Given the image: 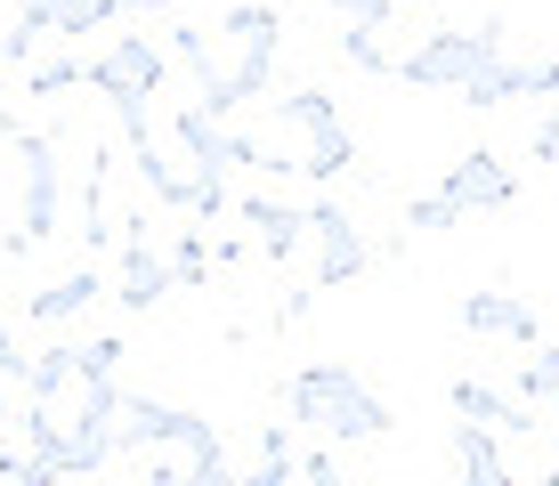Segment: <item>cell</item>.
I'll use <instances>...</instances> for the list:
<instances>
[{
	"mask_svg": "<svg viewBox=\"0 0 559 486\" xmlns=\"http://www.w3.org/2000/svg\"><path fill=\"white\" fill-rule=\"evenodd\" d=\"M284 414L308 422V430H324V438H341V446H365V438H381L390 430V398L381 389H365L341 357H317V365H300L293 381H284Z\"/></svg>",
	"mask_w": 559,
	"mask_h": 486,
	"instance_id": "1",
	"label": "cell"
},
{
	"mask_svg": "<svg viewBox=\"0 0 559 486\" xmlns=\"http://www.w3.org/2000/svg\"><path fill=\"white\" fill-rule=\"evenodd\" d=\"M219 90L195 97V106L211 114V122H227L236 106H252V97H267V73H276V42H284V9H267V0H236V9L219 16Z\"/></svg>",
	"mask_w": 559,
	"mask_h": 486,
	"instance_id": "2",
	"label": "cell"
},
{
	"mask_svg": "<svg viewBox=\"0 0 559 486\" xmlns=\"http://www.w3.org/2000/svg\"><path fill=\"white\" fill-rule=\"evenodd\" d=\"M503 57V16H478V25H454V33H430L421 49L397 57V82L414 90H462L478 66Z\"/></svg>",
	"mask_w": 559,
	"mask_h": 486,
	"instance_id": "3",
	"label": "cell"
},
{
	"mask_svg": "<svg viewBox=\"0 0 559 486\" xmlns=\"http://www.w3.org/2000/svg\"><path fill=\"white\" fill-rule=\"evenodd\" d=\"M146 486H236V471H227V438H219V422L187 405V414L170 422V438L146 454Z\"/></svg>",
	"mask_w": 559,
	"mask_h": 486,
	"instance_id": "4",
	"label": "cell"
},
{
	"mask_svg": "<svg viewBox=\"0 0 559 486\" xmlns=\"http://www.w3.org/2000/svg\"><path fill=\"white\" fill-rule=\"evenodd\" d=\"M170 73V49H154V33H122L114 49L82 57V82L106 97V106H122V97H154Z\"/></svg>",
	"mask_w": 559,
	"mask_h": 486,
	"instance_id": "5",
	"label": "cell"
},
{
	"mask_svg": "<svg viewBox=\"0 0 559 486\" xmlns=\"http://www.w3.org/2000/svg\"><path fill=\"white\" fill-rule=\"evenodd\" d=\"M16 187H25V211H16V236L25 244H49L57 236V203H66V179H57V146L41 139V130L16 122Z\"/></svg>",
	"mask_w": 559,
	"mask_h": 486,
	"instance_id": "6",
	"label": "cell"
},
{
	"mask_svg": "<svg viewBox=\"0 0 559 486\" xmlns=\"http://www.w3.org/2000/svg\"><path fill=\"white\" fill-rule=\"evenodd\" d=\"M114 227H122V276H114V300H122L130 317H146L179 276H170V260L154 251V220H146V211H130V220H114Z\"/></svg>",
	"mask_w": 559,
	"mask_h": 486,
	"instance_id": "7",
	"label": "cell"
},
{
	"mask_svg": "<svg viewBox=\"0 0 559 486\" xmlns=\"http://www.w3.org/2000/svg\"><path fill=\"white\" fill-rule=\"evenodd\" d=\"M308 236H317V292H341V284H357L365 276V236H357V220L341 203H308Z\"/></svg>",
	"mask_w": 559,
	"mask_h": 486,
	"instance_id": "8",
	"label": "cell"
},
{
	"mask_svg": "<svg viewBox=\"0 0 559 486\" xmlns=\"http://www.w3.org/2000/svg\"><path fill=\"white\" fill-rule=\"evenodd\" d=\"M454 324L462 333H478V341H519V348H535L544 341V317H535L527 300H519V292H462L454 300Z\"/></svg>",
	"mask_w": 559,
	"mask_h": 486,
	"instance_id": "9",
	"label": "cell"
},
{
	"mask_svg": "<svg viewBox=\"0 0 559 486\" xmlns=\"http://www.w3.org/2000/svg\"><path fill=\"white\" fill-rule=\"evenodd\" d=\"M447 405H454V422H478V430H495V438H535V430H544V422H535V405L487 389L478 374H462V381L447 389Z\"/></svg>",
	"mask_w": 559,
	"mask_h": 486,
	"instance_id": "10",
	"label": "cell"
},
{
	"mask_svg": "<svg viewBox=\"0 0 559 486\" xmlns=\"http://www.w3.org/2000/svg\"><path fill=\"white\" fill-rule=\"evenodd\" d=\"M438 194H447V203L454 211H503L511 203V170H503V154H487V146H471V154H454V163H447V187H438Z\"/></svg>",
	"mask_w": 559,
	"mask_h": 486,
	"instance_id": "11",
	"label": "cell"
},
{
	"mask_svg": "<svg viewBox=\"0 0 559 486\" xmlns=\"http://www.w3.org/2000/svg\"><path fill=\"white\" fill-rule=\"evenodd\" d=\"M106 292H114V284H106V268H98V260H82L73 276H57L49 292H33V300H25V317H33V324H73L90 300H106Z\"/></svg>",
	"mask_w": 559,
	"mask_h": 486,
	"instance_id": "12",
	"label": "cell"
},
{
	"mask_svg": "<svg viewBox=\"0 0 559 486\" xmlns=\"http://www.w3.org/2000/svg\"><path fill=\"white\" fill-rule=\"evenodd\" d=\"M236 220H243V227H260V251H267L276 268L308 244V211H293V203H267V194H236Z\"/></svg>",
	"mask_w": 559,
	"mask_h": 486,
	"instance_id": "13",
	"label": "cell"
},
{
	"mask_svg": "<svg viewBox=\"0 0 559 486\" xmlns=\"http://www.w3.org/2000/svg\"><path fill=\"white\" fill-rule=\"evenodd\" d=\"M179 414L187 405H170V398H122L114 405V454H154Z\"/></svg>",
	"mask_w": 559,
	"mask_h": 486,
	"instance_id": "14",
	"label": "cell"
},
{
	"mask_svg": "<svg viewBox=\"0 0 559 486\" xmlns=\"http://www.w3.org/2000/svg\"><path fill=\"white\" fill-rule=\"evenodd\" d=\"M454 462H462V486H519V471L503 462V438L478 430V422H454Z\"/></svg>",
	"mask_w": 559,
	"mask_h": 486,
	"instance_id": "15",
	"label": "cell"
},
{
	"mask_svg": "<svg viewBox=\"0 0 559 486\" xmlns=\"http://www.w3.org/2000/svg\"><path fill=\"white\" fill-rule=\"evenodd\" d=\"M300 478V454H293V422H267L260 430V471H243L236 486H293Z\"/></svg>",
	"mask_w": 559,
	"mask_h": 486,
	"instance_id": "16",
	"label": "cell"
},
{
	"mask_svg": "<svg viewBox=\"0 0 559 486\" xmlns=\"http://www.w3.org/2000/svg\"><path fill=\"white\" fill-rule=\"evenodd\" d=\"M511 97H527V66H511V57H495L462 82V106H511Z\"/></svg>",
	"mask_w": 559,
	"mask_h": 486,
	"instance_id": "17",
	"label": "cell"
},
{
	"mask_svg": "<svg viewBox=\"0 0 559 486\" xmlns=\"http://www.w3.org/2000/svg\"><path fill=\"white\" fill-rule=\"evenodd\" d=\"M341 114H333V97L324 90H293V97H276V130H300V139H324Z\"/></svg>",
	"mask_w": 559,
	"mask_h": 486,
	"instance_id": "18",
	"label": "cell"
},
{
	"mask_svg": "<svg viewBox=\"0 0 559 486\" xmlns=\"http://www.w3.org/2000/svg\"><path fill=\"white\" fill-rule=\"evenodd\" d=\"M357 163V139H349V130H324V139H308V154H300V170H308V179H341V170H349Z\"/></svg>",
	"mask_w": 559,
	"mask_h": 486,
	"instance_id": "19",
	"label": "cell"
},
{
	"mask_svg": "<svg viewBox=\"0 0 559 486\" xmlns=\"http://www.w3.org/2000/svg\"><path fill=\"white\" fill-rule=\"evenodd\" d=\"M519 405H559V348H544V357H527L519 365V389H511Z\"/></svg>",
	"mask_w": 559,
	"mask_h": 486,
	"instance_id": "20",
	"label": "cell"
},
{
	"mask_svg": "<svg viewBox=\"0 0 559 486\" xmlns=\"http://www.w3.org/2000/svg\"><path fill=\"white\" fill-rule=\"evenodd\" d=\"M57 90H82V57H33L25 66V97H57Z\"/></svg>",
	"mask_w": 559,
	"mask_h": 486,
	"instance_id": "21",
	"label": "cell"
},
{
	"mask_svg": "<svg viewBox=\"0 0 559 486\" xmlns=\"http://www.w3.org/2000/svg\"><path fill=\"white\" fill-rule=\"evenodd\" d=\"M341 57H349L357 73H397V57L381 49V33H373V25H349V33H341Z\"/></svg>",
	"mask_w": 559,
	"mask_h": 486,
	"instance_id": "22",
	"label": "cell"
},
{
	"mask_svg": "<svg viewBox=\"0 0 559 486\" xmlns=\"http://www.w3.org/2000/svg\"><path fill=\"white\" fill-rule=\"evenodd\" d=\"M462 220H471V211H454L447 194H414V203H406V227H414V236H447V227H462Z\"/></svg>",
	"mask_w": 559,
	"mask_h": 486,
	"instance_id": "23",
	"label": "cell"
},
{
	"mask_svg": "<svg viewBox=\"0 0 559 486\" xmlns=\"http://www.w3.org/2000/svg\"><path fill=\"white\" fill-rule=\"evenodd\" d=\"M170 276H179L187 292H203V276H211V251H203V236H195V227H187V236L170 244Z\"/></svg>",
	"mask_w": 559,
	"mask_h": 486,
	"instance_id": "24",
	"label": "cell"
},
{
	"mask_svg": "<svg viewBox=\"0 0 559 486\" xmlns=\"http://www.w3.org/2000/svg\"><path fill=\"white\" fill-rule=\"evenodd\" d=\"M0 478H16V486H57V478H66V462H57V454H0Z\"/></svg>",
	"mask_w": 559,
	"mask_h": 486,
	"instance_id": "25",
	"label": "cell"
},
{
	"mask_svg": "<svg viewBox=\"0 0 559 486\" xmlns=\"http://www.w3.org/2000/svg\"><path fill=\"white\" fill-rule=\"evenodd\" d=\"M114 0H57V33H98V25H114Z\"/></svg>",
	"mask_w": 559,
	"mask_h": 486,
	"instance_id": "26",
	"label": "cell"
},
{
	"mask_svg": "<svg viewBox=\"0 0 559 486\" xmlns=\"http://www.w3.org/2000/svg\"><path fill=\"white\" fill-rule=\"evenodd\" d=\"M333 16H341V25H390V16H397V0H333Z\"/></svg>",
	"mask_w": 559,
	"mask_h": 486,
	"instance_id": "27",
	"label": "cell"
},
{
	"mask_svg": "<svg viewBox=\"0 0 559 486\" xmlns=\"http://www.w3.org/2000/svg\"><path fill=\"white\" fill-rule=\"evenodd\" d=\"M527 154H535V163H559V114H544V122H535Z\"/></svg>",
	"mask_w": 559,
	"mask_h": 486,
	"instance_id": "28",
	"label": "cell"
},
{
	"mask_svg": "<svg viewBox=\"0 0 559 486\" xmlns=\"http://www.w3.org/2000/svg\"><path fill=\"white\" fill-rule=\"evenodd\" d=\"M300 478H308V486H349V478H341V462H333V454H308V462H300Z\"/></svg>",
	"mask_w": 559,
	"mask_h": 486,
	"instance_id": "29",
	"label": "cell"
},
{
	"mask_svg": "<svg viewBox=\"0 0 559 486\" xmlns=\"http://www.w3.org/2000/svg\"><path fill=\"white\" fill-rule=\"evenodd\" d=\"M308 308H317V292H284V300H276V324H300Z\"/></svg>",
	"mask_w": 559,
	"mask_h": 486,
	"instance_id": "30",
	"label": "cell"
},
{
	"mask_svg": "<svg viewBox=\"0 0 559 486\" xmlns=\"http://www.w3.org/2000/svg\"><path fill=\"white\" fill-rule=\"evenodd\" d=\"M122 16H179V0H114Z\"/></svg>",
	"mask_w": 559,
	"mask_h": 486,
	"instance_id": "31",
	"label": "cell"
},
{
	"mask_svg": "<svg viewBox=\"0 0 559 486\" xmlns=\"http://www.w3.org/2000/svg\"><path fill=\"white\" fill-rule=\"evenodd\" d=\"M535 486H559V462H551V471H544V478H535Z\"/></svg>",
	"mask_w": 559,
	"mask_h": 486,
	"instance_id": "32",
	"label": "cell"
},
{
	"mask_svg": "<svg viewBox=\"0 0 559 486\" xmlns=\"http://www.w3.org/2000/svg\"><path fill=\"white\" fill-rule=\"evenodd\" d=\"M25 9H49V16H57V0H25Z\"/></svg>",
	"mask_w": 559,
	"mask_h": 486,
	"instance_id": "33",
	"label": "cell"
},
{
	"mask_svg": "<svg viewBox=\"0 0 559 486\" xmlns=\"http://www.w3.org/2000/svg\"><path fill=\"white\" fill-rule=\"evenodd\" d=\"M0 66H9V49H0Z\"/></svg>",
	"mask_w": 559,
	"mask_h": 486,
	"instance_id": "34",
	"label": "cell"
}]
</instances>
